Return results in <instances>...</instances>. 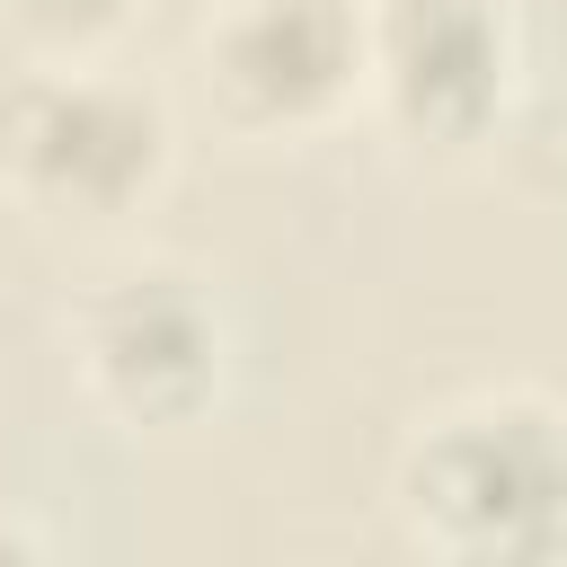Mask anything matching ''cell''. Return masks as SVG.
Returning <instances> with one entry per match:
<instances>
[{
  "label": "cell",
  "mask_w": 567,
  "mask_h": 567,
  "mask_svg": "<svg viewBox=\"0 0 567 567\" xmlns=\"http://www.w3.org/2000/svg\"><path fill=\"white\" fill-rule=\"evenodd\" d=\"M35 549H44V540H35L27 523H0V558H35Z\"/></svg>",
  "instance_id": "obj_7"
},
{
  "label": "cell",
  "mask_w": 567,
  "mask_h": 567,
  "mask_svg": "<svg viewBox=\"0 0 567 567\" xmlns=\"http://www.w3.org/2000/svg\"><path fill=\"white\" fill-rule=\"evenodd\" d=\"M399 523L461 567L567 558V416L523 390L443 408L399 452Z\"/></svg>",
  "instance_id": "obj_1"
},
{
  "label": "cell",
  "mask_w": 567,
  "mask_h": 567,
  "mask_svg": "<svg viewBox=\"0 0 567 567\" xmlns=\"http://www.w3.org/2000/svg\"><path fill=\"white\" fill-rule=\"evenodd\" d=\"M177 159V124L159 89L115 80L97 62H35L0 97V186L35 221L106 230L159 195Z\"/></svg>",
  "instance_id": "obj_2"
},
{
  "label": "cell",
  "mask_w": 567,
  "mask_h": 567,
  "mask_svg": "<svg viewBox=\"0 0 567 567\" xmlns=\"http://www.w3.org/2000/svg\"><path fill=\"white\" fill-rule=\"evenodd\" d=\"M71 354H80V390L133 425V434H177L221 399L230 372V328L213 310V292L177 266H142L115 275L106 292L80 301L71 319Z\"/></svg>",
  "instance_id": "obj_3"
},
{
  "label": "cell",
  "mask_w": 567,
  "mask_h": 567,
  "mask_svg": "<svg viewBox=\"0 0 567 567\" xmlns=\"http://www.w3.org/2000/svg\"><path fill=\"white\" fill-rule=\"evenodd\" d=\"M523 80V27L505 0H363V97L390 133L461 151L487 142Z\"/></svg>",
  "instance_id": "obj_4"
},
{
  "label": "cell",
  "mask_w": 567,
  "mask_h": 567,
  "mask_svg": "<svg viewBox=\"0 0 567 567\" xmlns=\"http://www.w3.org/2000/svg\"><path fill=\"white\" fill-rule=\"evenodd\" d=\"M133 0H0V27L27 62H97L124 35Z\"/></svg>",
  "instance_id": "obj_6"
},
{
  "label": "cell",
  "mask_w": 567,
  "mask_h": 567,
  "mask_svg": "<svg viewBox=\"0 0 567 567\" xmlns=\"http://www.w3.org/2000/svg\"><path fill=\"white\" fill-rule=\"evenodd\" d=\"M204 89L239 133H319L363 97V0H221Z\"/></svg>",
  "instance_id": "obj_5"
}]
</instances>
